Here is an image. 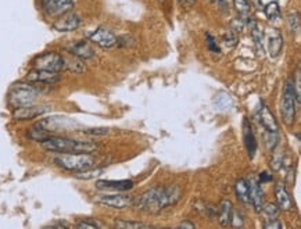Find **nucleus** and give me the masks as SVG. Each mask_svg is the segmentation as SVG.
Here are the masks:
<instances>
[{
  "label": "nucleus",
  "mask_w": 301,
  "mask_h": 229,
  "mask_svg": "<svg viewBox=\"0 0 301 229\" xmlns=\"http://www.w3.org/2000/svg\"><path fill=\"white\" fill-rule=\"evenodd\" d=\"M181 191L176 186H157L144 192L137 199V207L146 213L156 214L163 208L175 204L179 200Z\"/></svg>",
  "instance_id": "obj_1"
},
{
  "label": "nucleus",
  "mask_w": 301,
  "mask_h": 229,
  "mask_svg": "<svg viewBox=\"0 0 301 229\" xmlns=\"http://www.w3.org/2000/svg\"><path fill=\"white\" fill-rule=\"evenodd\" d=\"M47 152L53 153H92L96 152L99 146L92 142H82V141H74L63 136H49L42 142Z\"/></svg>",
  "instance_id": "obj_2"
},
{
  "label": "nucleus",
  "mask_w": 301,
  "mask_h": 229,
  "mask_svg": "<svg viewBox=\"0 0 301 229\" xmlns=\"http://www.w3.org/2000/svg\"><path fill=\"white\" fill-rule=\"evenodd\" d=\"M55 163L63 169L79 172L85 169L93 168L96 160L90 153H59Z\"/></svg>",
  "instance_id": "obj_3"
},
{
  "label": "nucleus",
  "mask_w": 301,
  "mask_h": 229,
  "mask_svg": "<svg viewBox=\"0 0 301 229\" xmlns=\"http://www.w3.org/2000/svg\"><path fill=\"white\" fill-rule=\"evenodd\" d=\"M38 98V89L29 82H20L11 87L10 95H9V102L14 107H27L32 106Z\"/></svg>",
  "instance_id": "obj_4"
},
{
  "label": "nucleus",
  "mask_w": 301,
  "mask_h": 229,
  "mask_svg": "<svg viewBox=\"0 0 301 229\" xmlns=\"http://www.w3.org/2000/svg\"><path fill=\"white\" fill-rule=\"evenodd\" d=\"M297 102H300V99L297 96L294 83L287 81L285 85V90H283V100H282V109H280L282 117L287 125H291L294 122Z\"/></svg>",
  "instance_id": "obj_5"
},
{
  "label": "nucleus",
  "mask_w": 301,
  "mask_h": 229,
  "mask_svg": "<svg viewBox=\"0 0 301 229\" xmlns=\"http://www.w3.org/2000/svg\"><path fill=\"white\" fill-rule=\"evenodd\" d=\"M33 68L50 72H60L66 68V60L56 52H46L39 55L32 63Z\"/></svg>",
  "instance_id": "obj_6"
},
{
  "label": "nucleus",
  "mask_w": 301,
  "mask_h": 229,
  "mask_svg": "<svg viewBox=\"0 0 301 229\" xmlns=\"http://www.w3.org/2000/svg\"><path fill=\"white\" fill-rule=\"evenodd\" d=\"M81 24H82L81 17L78 16L77 13L68 11V13L61 14L60 17H57V20L53 24V29L57 32H71L81 27Z\"/></svg>",
  "instance_id": "obj_7"
},
{
  "label": "nucleus",
  "mask_w": 301,
  "mask_h": 229,
  "mask_svg": "<svg viewBox=\"0 0 301 229\" xmlns=\"http://www.w3.org/2000/svg\"><path fill=\"white\" fill-rule=\"evenodd\" d=\"M40 5L49 17H60L72 10L74 0H40Z\"/></svg>",
  "instance_id": "obj_8"
},
{
  "label": "nucleus",
  "mask_w": 301,
  "mask_h": 229,
  "mask_svg": "<svg viewBox=\"0 0 301 229\" xmlns=\"http://www.w3.org/2000/svg\"><path fill=\"white\" fill-rule=\"evenodd\" d=\"M88 38L92 43L97 44V46L103 48V49H110V48L115 46L117 42H118L114 33L104 27L97 28V29H94L93 32L88 33Z\"/></svg>",
  "instance_id": "obj_9"
},
{
  "label": "nucleus",
  "mask_w": 301,
  "mask_h": 229,
  "mask_svg": "<svg viewBox=\"0 0 301 229\" xmlns=\"http://www.w3.org/2000/svg\"><path fill=\"white\" fill-rule=\"evenodd\" d=\"M97 203L107 207L121 210V208L131 207L135 203V197L126 196V195H106V196L97 197Z\"/></svg>",
  "instance_id": "obj_10"
},
{
  "label": "nucleus",
  "mask_w": 301,
  "mask_h": 229,
  "mask_svg": "<svg viewBox=\"0 0 301 229\" xmlns=\"http://www.w3.org/2000/svg\"><path fill=\"white\" fill-rule=\"evenodd\" d=\"M25 81L29 83H46V85H53L56 82L60 81V75L59 72H50L43 71V70H36L33 68L32 71H29L27 74Z\"/></svg>",
  "instance_id": "obj_11"
},
{
  "label": "nucleus",
  "mask_w": 301,
  "mask_h": 229,
  "mask_svg": "<svg viewBox=\"0 0 301 229\" xmlns=\"http://www.w3.org/2000/svg\"><path fill=\"white\" fill-rule=\"evenodd\" d=\"M46 106H27V107H18L14 109L13 111V118L17 121H27V120H33L39 115L44 114L47 111Z\"/></svg>",
  "instance_id": "obj_12"
},
{
  "label": "nucleus",
  "mask_w": 301,
  "mask_h": 229,
  "mask_svg": "<svg viewBox=\"0 0 301 229\" xmlns=\"http://www.w3.org/2000/svg\"><path fill=\"white\" fill-rule=\"evenodd\" d=\"M67 49L72 56H75L77 59H81V60H88V59H92L94 56V50L92 48V44L86 42V40L74 42V43L68 44Z\"/></svg>",
  "instance_id": "obj_13"
},
{
  "label": "nucleus",
  "mask_w": 301,
  "mask_h": 229,
  "mask_svg": "<svg viewBox=\"0 0 301 229\" xmlns=\"http://www.w3.org/2000/svg\"><path fill=\"white\" fill-rule=\"evenodd\" d=\"M267 46H268L269 56L275 59L280 55L283 48V36L278 29H269L267 32Z\"/></svg>",
  "instance_id": "obj_14"
},
{
  "label": "nucleus",
  "mask_w": 301,
  "mask_h": 229,
  "mask_svg": "<svg viewBox=\"0 0 301 229\" xmlns=\"http://www.w3.org/2000/svg\"><path fill=\"white\" fill-rule=\"evenodd\" d=\"M96 188L100 191H111V192H126L131 191L133 188L132 180H97Z\"/></svg>",
  "instance_id": "obj_15"
},
{
  "label": "nucleus",
  "mask_w": 301,
  "mask_h": 229,
  "mask_svg": "<svg viewBox=\"0 0 301 229\" xmlns=\"http://www.w3.org/2000/svg\"><path fill=\"white\" fill-rule=\"evenodd\" d=\"M260 122L267 132L278 133V122L275 120L274 114L269 111V109L265 104H263V107L260 110Z\"/></svg>",
  "instance_id": "obj_16"
},
{
  "label": "nucleus",
  "mask_w": 301,
  "mask_h": 229,
  "mask_svg": "<svg viewBox=\"0 0 301 229\" xmlns=\"http://www.w3.org/2000/svg\"><path fill=\"white\" fill-rule=\"evenodd\" d=\"M243 139H244V146L248 152V156L253 158L257 152V142H256V136L253 133L252 125L248 124L247 120H244L243 122Z\"/></svg>",
  "instance_id": "obj_17"
},
{
  "label": "nucleus",
  "mask_w": 301,
  "mask_h": 229,
  "mask_svg": "<svg viewBox=\"0 0 301 229\" xmlns=\"http://www.w3.org/2000/svg\"><path fill=\"white\" fill-rule=\"evenodd\" d=\"M263 196H264V192L263 188H261V184H258V182H252L250 184V202L256 208V211H261V208H263Z\"/></svg>",
  "instance_id": "obj_18"
},
{
  "label": "nucleus",
  "mask_w": 301,
  "mask_h": 229,
  "mask_svg": "<svg viewBox=\"0 0 301 229\" xmlns=\"http://www.w3.org/2000/svg\"><path fill=\"white\" fill-rule=\"evenodd\" d=\"M275 195H276V202H278V206L282 210H290L293 207V202H291L290 196H289V193L285 189V186L282 185V184H278L276 188H275Z\"/></svg>",
  "instance_id": "obj_19"
},
{
  "label": "nucleus",
  "mask_w": 301,
  "mask_h": 229,
  "mask_svg": "<svg viewBox=\"0 0 301 229\" xmlns=\"http://www.w3.org/2000/svg\"><path fill=\"white\" fill-rule=\"evenodd\" d=\"M232 213H233V207L229 200H224L219 204L218 208V221L222 226H228L230 225V219H232Z\"/></svg>",
  "instance_id": "obj_20"
},
{
  "label": "nucleus",
  "mask_w": 301,
  "mask_h": 229,
  "mask_svg": "<svg viewBox=\"0 0 301 229\" xmlns=\"http://www.w3.org/2000/svg\"><path fill=\"white\" fill-rule=\"evenodd\" d=\"M250 31H252V36H253V40H254V44H256V50H257V55L263 57V56H264V46H263L264 33H263V29L260 28V25H258L257 22L254 21V20H252V27H250Z\"/></svg>",
  "instance_id": "obj_21"
},
{
  "label": "nucleus",
  "mask_w": 301,
  "mask_h": 229,
  "mask_svg": "<svg viewBox=\"0 0 301 229\" xmlns=\"http://www.w3.org/2000/svg\"><path fill=\"white\" fill-rule=\"evenodd\" d=\"M235 192L237 199L243 203H250V185L246 179H240L236 182L235 185Z\"/></svg>",
  "instance_id": "obj_22"
},
{
  "label": "nucleus",
  "mask_w": 301,
  "mask_h": 229,
  "mask_svg": "<svg viewBox=\"0 0 301 229\" xmlns=\"http://www.w3.org/2000/svg\"><path fill=\"white\" fill-rule=\"evenodd\" d=\"M49 136H50L49 129H47V128H44L40 122H38L36 125L32 126V128L28 131V138H29V139H32V141H36V142L42 143Z\"/></svg>",
  "instance_id": "obj_23"
},
{
  "label": "nucleus",
  "mask_w": 301,
  "mask_h": 229,
  "mask_svg": "<svg viewBox=\"0 0 301 229\" xmlns=\"http://www.w3.org/2000/svg\"><path fill=\"white\" fill-rule=\"evenodd\" d=\"M264 13H265V16H267L268 20H271V21H276V20L280 17L279 5H278L276 2H269L268 5L265 6V9H264Z\"/></svg>",
  "instance_id": "obj_24"
},
{
  "label": "nucleus",
  "mask_w": 301,
  "mask_h": 229,
  "mask_svg": "<svg viewBox=\"0 0 301 229\" xmlns=\"http://www.w3.org/2000/svg\"><path fill=\"white\" fill-rule=\"evenodd\" d=\"M104 171L103 169L100 168H89V169H85V171H79V172H75V178H78V179H94V178H97V176H100V175L103 174Z\"/></svg>",
  "instance_id": "obj_25"
},
{
  "label": "nucleus",
  "mask_w": 301,
  "mask_h": 229,
  "mask_svg": "<svg viewBox=\"0 0 301 229\" xmlns=\"http://www.w3.org/2000/svg\"><path fill=\"white\" fill-rule=\"evenodd\" d=\"M214 103H215V106H217L219 110H226L228 107H230L232 99H230L229 95H226V93H219V95H217L215 99H214Z\"/></svg>",
  "instance_id": "obj_26"
},
{
  "label": "nucleus",
  "mask_w": 301,
  "mask_h": 229,
  "mask_svg": "<svg viewBox=\"0 0 301 229\" xmlns=\"http://www.w3.org/2000/svg\"><path fill=\"white\" fill-rule=\"evenodd\" d=\"M233 5H235V9L241 17H247L250 14L252 6L248 3V0H233Z\"/></svg>",
  "instance_id": "obj_27"
},
{
  "label": "nucleus",
  "mask_w": 301,
  "mask_h": 229,
  "mask_svg": "<svg viewBox=\"0 0 301 229\" xmlns=\"http://www.w3.org/2000/svg\"><path fill=\"white\" fill-rule=\"evenodd\" d=\"M115 228L118 229H139V228H150V225L140 224V222H131V221H117L114 224Z\"/></svg>",
  "instance_id": "obj_28"
},
{
  "label": "nucleus",
  "mask_w": 301,
  "mask_h": 229,
  "mask_svg": "<svg viewBox=\"0 0 301 229\" xmlns=\"http://www.w3.org/2000/svg\"><path fill=\"white\" fill-rule=\"evenodd\" d=\"M287 24H289V29L291 32H297L300 29V16L297 11H291L289 17H287Z\"/></svg>",
  "instance_id": "obj_29"
},
{
  "label": "nucleus",
  "mask_w": 301,
  "mask_h": 229,
  "mask_svg": "<svg viewBox=\"0 0 301 229\" xmlns=\"http://www.w3.org/2000/svg\"><path fill=\"white\" fill-rule=\"evenodd\" d=\"M261 211H264V214L268 217V219L271 221V219H276V217H278V214H279V208L276 207L275 204H272V203H268V204H265L263 208H261Z\"/></svg>",
  "instance_id": "obj_30"
},
{
  "label": "nucleus",
  "mask_w": 301,
  "mask_h": 229,
  "mask_svg": "<svg viewBox=\"0 0 301 229\" xmlns=\"http://www.w3.org/2000/svg\"><path fill=\"white\" fill-rule=\"evenodd\" d=\"M224 43L228 46V48H233L237 43V35H236V31H230L228 32V35L224 36Z\"/></svg>",
  "instance_id": "obj_31"
},
{
  "label": "nucleus",
  "mask_w": 301,
  "mask_h": 229,
  "mask_svg": "<svg viewBox=\"0 0 301 229\" xmlns=\"http://www.w3.org/2000/svg\"><path fill=\"white\" fill-rule=\"evenodd\" d=\"M68 68H70V71L75 72V74H81V72L85 71V66L79 61V59L77 61L71 63V64H68Z\"/></svg>",
  "instance_id": "obj_32"
},
{
  "label": "nucleus",
  "mask_w": 301,
  "mask_h": 229,
  "mask_svg": "<svg viewBox=\"0 0 301 229\" xmlns=\"http://www.w3.org/2000/svg\"><path fill=\"white\" fill-rule=\"evenodd\" d=\"M85 133L93 135V136H102V135H107V133H109V129H107V128H90V129H86Z\"/></svg>",
  "instance_id": "obj_33"
},
{
  "label": "nucleus",
  "mask_w": 301,
  "mask_h": 229,
  "mask_svg": "<svg viewBox=\"0 0 301 229\" xmlns=\"http://www.w3.org/2000/svg\"><path fill=\"white\" fill-rule=\"evenodd\" d=\"M206 38H207V46H208V49L211 50L213 53H219V49H218V46H217V42H215V39L210 35V33H207L206 35Z\"/></svg>",
  "instance_id": "obj_34"
},
{
  "label": "nucleus",
  "mask_w": 301,
  "mask_h": 229,
  "mask_svg": "<svg viewBox=\"0 0 301 229\" xmlns=\"http://www.w3.org/2000/svg\"><path fill=\"white\" fill-rule=\"evenodd\" d=\"M77 228H79V229H94V228H97V225L94 224V222H88V221H82V222L77 224Z\"/></svg>",
  "instance_id": "obj_35"
},
{
  "label": "nucleus",
  "mask_w": 301,
  "mask_h": 229,
  "mask_svg": "<svg viewBox=\"0 0 301 229\" xmlns=\"http://www.w3.org/2000/svg\"><path fill=\"white\" fill-rule=\"evenodd\" d=\"M264 228H267V229H274V228H276V229H280L282 228V224H280V222H278V221H276V219H271V222H269V224H265L264 225Z\"/></svg>",
  "instance_id": "obj_36"
},
{
  "label": "nucleus",
  "mask_w": 301,
  "mask_h": 229,
  "mask_svg": "<svg viewBox=\"0 0 301 229\" xmlns=\"http://www.w3.org/2000/svg\"><path fill=\"white\" fill-rule=\"evenodd\" d=\"M271 180V176H269L267 172H263V174L260 175V182L263 184V182H269Z\"/></svg>",
  "instance_id": "obj_37"
},
{
  "label": "nucleus",
  "mask_w": 301,
  "mask_h": 229,
  "mask_svg": "<svg viewBox=\"0 0 301 229\" xmlns=\"http://www.w3.org/2000/svg\"><path fill=\"white\" fill-rule=\"evenodd\" d=\"M178 228H189V229H193V228H194V224H190V222H182V224L178 225Z\"/></svg>",
  "instance_id": "obj_38"
},
{
  "label": "nucleus",
  "mask_w": 301,
  "mask_h": 229,
  "mask_svg": "<svg viewBox=\"0 0 301 229\" xmlns=\"http://www.w3.org/2000/svg\"><path fill=\"white\" fill-rule=\"evenodd\" d=\"M178 2H179L181 5H192L194 0H178Z\"/></svg>",
  "instance_id": "obj_39"
},
{
  "label": "nucleus",
  "mask_w": 301,
  "mask_h": 229,
  "mask_svg": "<svg viewBox=\"0 0 301 229\" xmlns=\"http://www.w3.org/2000/svg\"><path fill=\"white\" fill-rule=\"evenodd\" d=\"M160 2H164V0H160Z\"/></svg>",
  "instance_id": "obj_40"
}]
</instances>
